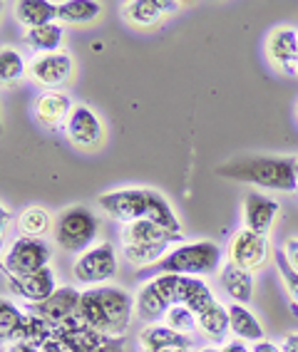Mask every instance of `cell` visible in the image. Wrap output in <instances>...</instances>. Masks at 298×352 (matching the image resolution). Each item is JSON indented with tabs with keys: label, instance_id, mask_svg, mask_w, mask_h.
I'll use <instances>...</instances> for the list:
<instances>
[{
	"label": "cell",
	"instance_id": "obj_41",
	"mask_svg": "<svg viewBox=\"0 0 298 352\" xmlns=\"http://www.w3.org/2000/svg\"><path fill=\"white\" fill-rule=\"evenodd\" d=\"M194 352H222V345H202V347H194Z\"/></svg>",
	"mask_w": 298,
	"mask_h": 352
},
{
	"label": "cell",
	"instance_id": "obj_36",
	"mask_svg": "<svg viewBox=\"0 0 298 352\" xmlns=\"http://www.w3.org/2000/svg\"><path fill=\"white\" fill-rule=\"evenodd\" d=\"M3 347H6V352H40V347L30 340H15V342H8Z\"/></svg>",
	"mask_w": 298,
	"mask_h": 352
},
{
	"label": "cell",
	"instance_id": "obj_25",
	"mask_svg": "<svg viewBox=\"0 0 298 352\" xmlns=\"http://www.w3.org/2000/svg\"><path fill=\"white\" fill-rule=\"evenodd\" d=\"M228 333H231V325H228L226 305L216 302L206 313L199 315V335H202L209 345H224Z\"/></svg>",
	"mask_w": 298,
	"mask_h": 352
},
{
	"label": "cell",
	"instance_id": "obj_27",
	"mask_svg": "<svg viewBox=\"0 0 298 352\" xmlns=\"http://www.w3.org/2000/svg\"><path fill=\"white\" fill-rule=\"evenodd\" d=\"M147 219L154 221L157 226H162L164 231L174 233V236H184L182 231V221H179L177 211L167 201L164 196L159 194V191L149 189V206H147Z\"/></svg>",
	"mask_w": 298,
	"mask_h": 352
},
{
	"label": "cell",
	"instance_id": "obj_21",
	"mask_svg": "<svg viewBox=\"0 0 298 352\" xmlns=\"http://www.w3.org/2000/svg\"><path fill=\"white\" fill-rule=\"evenodd\" d=\"M219 283H222L224 293H226L231 302L248 305V302L254 300V288H256L254 273L242 271L239 265L226 261V263L219 268Z\"/></svg>",
	"mask_w": 298,
	"mask_h": 352
},
{
	"label": "cell",
	"instance_id": "obj_44",
	"mask_svg": "<svg viewBox=\"0 0 298 352\" xmlns=\"http://www.w3.org/2000/svg\"><path fill=\"white\" fill-rule=\"evenodd\" d=\"M296 117H298V104H296Z\"/></svg>",
	"mask_w": 298,
	"mask_h": 352
},
{
	"label": "cell",
	"instance_id": "obj_19",
	"mask_svg": "<svg viewBox=\"0 0 298 352\" xmlns=\"http://www.w3.org/2000/svg\"><path fill=\"white\" fill-rule=\"evenodd\" d=\"M120 239L122 245H164V248H171V245L184 243V236H174V233L164 231L149 219L125 223L120 231Z\"/></svg>",
	"mask_w": 298,
	"mask_h": 352
},
{
	"label": "cell",
	"instance_id": "obj_42",
	"mask_svg": "<svg viewBox=\"0 0 298 352\" xmlns=\"http://www.w3.org/2000/svg\"><path fill=\"white\" fill-rule=\"evenodd\" d=\"M3 228H8V206L3 204Z\"/></svg>",
	"mask_w": 298,
	"mask_h": 352
},
{
	"label": "cell",
	"instance_id": "obj_23",
	"mask_svg": "<svg viewBox=\"0 0 298 352\" xmlns=\"http://www.w3.org/2000/svg\"><path fill=\"white\" fill-rule=\"evenodd\" d=\"M13 13L15 20L25 30H35V28L57 23V3H47V0H20V3H15Z\"/></svg>",
	"mask_w": 298,
	"mask_h": 352
},
{
	"label": "cell",
	"instance_id": "obj_1",
	"mask_svg": "<svg viewBox=\"0 0 298 352\" xmlns=\"http://www.w3.org/2000/svg\"><path fill=\"white\" fill-rule=\"evenodd\" d=\"M216 174L231 182L254 184L268 191H296V157H242L216 166Z\"/></svg>",
	"mask_w": 298,
	"mask_h": 352
},
{
	"label": "cell",
	"instance_id": "obj_2",
	"mask_svg": "<svg viewBox=\"0 0 298 352\" xmlns=\"http://www.w3.org/2000/svg\"><path fill=\"white\" fill-rule=\"evenodd\" d=\"M224 253L226 251H222V245L214 241H184L179 245H171L164 261L157 265V271L171 273V276L204 278L222 268Z\"/></svg>",
	"mask_w": 298,
	"mask_h": 352
},
{
	"label": "cell",
	"instance_id": "obj_14",
	"mask_svg": "<svg viewBox=\"0 0 298 352\" xmlns=\"http://www.w3.org/2000/svg\"><path fill=\"white\" fill-rule=\"evenodd\" d=\"M75 102L65 89H43L32 100V120L43 129H60L70 117Z\"/></svg>",
	"mask_w": 298,
	"mask_h": 352
},
{
	"label": "cell",
	"instance_id": "obj_9",
	"mask_svg": "<svg viewBox=\"0 0 298 352\" xmlns=\"http://www.w3.org/2000/svg\"><path fill=\"white\" fill-rule=\"evenodd\" d=\"M55 335L72 352H125V338H109L97 330H89L77 313L67 322L55 327Z\"/></svg>",
	"mask_w": 298,
	"mask_h": 352
},
{
	"label": "cell",
	"instance_id": "obj_13",
	"mask_svg": "<svg viewBox=\"0 0 298 352\" xmlns=\"http://www.w3.org/2000/svg\"><path fill=\"white\" fill-rule=\"evenodd\" d=\"M6 285H8V290H10V296L23 300L28 308L45 302L57 288H60V285H57L55 271H52L50 265L38 273H30V276H20V278L6 276Z\"/></svg>",
	"mask_w": 298,
	"mask_h": 352
},
{
	"label": "cell",
	"instance_id": "obj_12",
	"mask_svg": "<svg viewBox=\"0 0 298 352\" xmlns=\"http://www.w3.org/2000/svg\"><path fill=\"white\" fill-rule=\"evenodd\" d=\"M266 60L284 77H298V30L279 25L266 38Z\"/></svg>",
	"mask_w": 298,
	"mask_h": 352
},
{
	"label": "cell",
	"instance_id": "obj_45",
	"mask_svg": "<svg viewBox=\"0 0 298 352\" xmlns=\"http://www.w3.org/2000/svg\"><path fill=\"white\" fill-rule=\"evenodd\" d=\"M137 352H147V350H137Z\"/></svg>",
	"mask_w": 298,
	"mask_h": 352
},
{
	"label": "cell",
	"instance_id": "obj_16",
	"mask_svg": "<svg viewBox=\"0 0 298 352\" xmlns=\"http://www.w3.org/2000/svg\"><path fill=\"white\" fill-rule=\"evenodd\" d=\"M244 228L259 233V236H271L276 221L281 214V204L276 199L266 194H259V191H248L244 196Z\"/></svg>",
	"mask_w": 298,
	"mask_h": 352
},
{
	"label": "cell",
	"instance_id": "obj_6",
	"mask_svg": "<svg viewBox=\"0 0 298 352\" xmlns=\"http://www.w3.org/2000/svg\"><path fill=\"white\" fill-rule=\"evenodd\" d=\"M95 296L100 300L102 318H105V335L127 338V330L137 315L134 296H129L120 285H100V288H95Z\"/></svg>",
	"mask_w": 298,
	"mask_h": 352
},
{
	"label": "cell",
	"instance_id": "obj_43",
	"mask_svg": "<svg viewBox=\"0 0 298 352\" xmlns=\"http://www.w3.org/2000/svg\"><path fill=\"white\" fill-rule=\"evenodd\" d=\"M296 194H298V157H296Z\"/></svg>",
	"mask_w": 298,
	"mask_h": 352
},
{
	"label": "cell",
	"instance_id": "obj_20",
	"mask_svg": "<svg viewBox=\"0 0 298 352\" xmlns=\"http://www.w3.org/2000/svg\"><path fill=\"white\" fill-rule=\"evenodd\" d=\"M134 308H137V318L145 325H154V322H164L167 313L171 308V300L167 298V293L159 288V283L154 278H149L147 283L140 285L137 296H134Z\"/></svg>",
	"mask_w": 298,
	"mask_h": 352
},
{
	"label": "cell",
	"instance_id": "obj_37",
	"mask_svg": "<svg viewBox=\"0 0 298 352\" xmlns=\"http://www.w3.org/2000/svg\"><path fill=\"white\" fill-rule=\"evenodd\" d=\"M40 352H72V350L67 345H65V342L60 338H57V335H52V338L47 340V342H45L43 347H40Z\"/></svg>",
	"mask_w": 298,
	"mask_h": 352
},
{
	"label": "cell",
	"instance_id": "obj_35",
	"mask_svg": "<svg viewBox=\"0 0 298 352\" xmlns=\"http://www.w3.org/2000/svg\"><path fill=\"white\" fill-rule=\"evenodd\" d=\"M281 251L286 253V261H288V265H291L293 271L298 273V239L284 241V245H281Z\"/></svg>",
	"mask_w": 298,
	"mask_h": 352
},
{
	"label": "cell",
	"instance_id": "obj_30",
	"mask_svg": "<svg viewBox=\"0 0 298 352\" xmlns=\"http://www.w3.org/2000/svg\"><path fill=\"white\" fill-rule=\"evenodd\" d=\"M102 15V6L95 0H65L57 3V20L70 25H85Z\"/></svg>",
	"mask_w": 298,
	"mask_h": 352
},
{
	"label": "cell",
	"instance_id": "obj_15",
	"mask_svg": "<svg viewBox=\"0 0 298 352\" xmlns=\"http://www.w3.org/2000/svg\"><path fill=\"white\" fill-rule=\"evenodd\" d=\"M122 20L134 30H152L167 15H174L179 10L177 0H129L122 3Z\"/></svg>",
	"mask_w": 298,
	"mask_h": 352
},
{
	"label": "cell",
	"instance_id": "obj_5",
	"mask_svg": "<svg viewBox=\"0 0 298 352\" xmlns=\"http://www.w3.org/2000/svg\"><path fill=\"white\" fill-rule=\"evenodd\" d=\"M273 245L268 236H259V233L248 231V228H239L231 236L226 245V261L239 265L242 271L259 273L264 271L273 261Z\"/></svg>",
	"mask_w": 298,
	"mask_h": 352
},
{
	"label": "cell",
	"instance_id": "obj_7",
	"mask_svg": "<svg viewBox=\"0 0 298 352\" xmlns=\"http://www.w3.org/2000/svg\"><path fill=\"white\" fill-rule=\"evenodd\" d=\"M52 251L43 239H25L18 236L13 243L8 245L6 256H3V276H30L50 265Z\"/></svg>",
	"mask_w": 298,
	"mask_h": 352
},
{
	"label": "cell",
	"instance_id": "obj_8",
	"mask_svg": "<svg viewBox=\"0 0 298 352\" xmlns=\"http://www.w3.org/2000/svg\"><path fill=\"white\" fill-rule=\"evenodd\" d=\"M63 134L75 149H83V151H97L107 142L105 122L87 104H75L72 107L70 117H67V122L63 126Z\"/></svg>",
	"mask_w": 298,
	"mask_h": 352
},
{
	"label": "cell",
	"instance_id": "obj_34",
	"mask_svg": "<svg viewBox=\"0 0 298 352\" xmlns=\"http://www.w3.org/2000/svg\"><path fill=\"white\" fill-rule=\"evenodd\" d=\"M164 325H169L171 330H177V333H182V335H194L199 330V318H197V313L194 310H189L187 305H171L169 308V313H167V318H164Z\"/></svg>",
	"mask_w": 298,
	"mask_h": 352
},
{
	"label": "cell",
	"instance_id": "obj_22",
	"mask_svg": "<svg viewBox=\"0 0 298 352\" xmlns=\"http://www.w3.org/2000/svg\"><path fill=\"white\" fill-rule=\"evenodd\" d=\"M228 325H231V335L242 342H259L264 340L266 330L261 325V320L256 318V313L248 305H242V302H228Z\"/></svg>",
	"mask_w": 298,
	"mask_h": 352
},
{
	"label": "cell",
	"instance_id": "obj_26",
	"mask_svg": "<svg viewBox=\"0 0 298 352\" xmlns=\"http://www.w3.org/2000/svg\"><path fill=\"white\" fill-rule=\"evenodd\" d=\"M15 226H18L20 236H25V239H43L55 228V219L45 206L32 204V206H25L20 211L18 219H15Z\"/></svg>",
	"mask_w": 298,
	"mask_h": 352
},
{
	"label": "cell",
	"instance_id": "obj_38",
	"mask_svg": "<svg viewBox=\"0 0 298 352\" xmlns=\"http://www.w3.org/2000/svg\"><path fill=\"white\" fill-rule=\"evenodd\" d=\"M251 352H284V350H281V342H273V340L264 338L251 345Z\"/></svg>",
	"mask_w": 298,
	"mask_h": 352
},
{
	"label": "cell",
	"instance_id": "obj_40",
	"mask_svg": "<svg viewBox=\"0 0 298 352\" xmlns=\"http://www.w3.org/2000/svg\"><path fill=\"white\" fill-rule=\"evenodd\" d=\"M281 350L284 352H298V333L286 335V338L281 340Z\"/></svg>",
	"mask_w": 298,
	"mask_h": 352
},
{
	"label": "cell",
	"instance_id": "obj_3",
	"mask_svg": "<svg viewBox=\"0 0 298 352\" xmlns=\"http://www.w3.org/2000/svg\"><path fill=\"white\" fill-rule=\"evenodd\" d=\"M97 236H100V221L85 206H67L55 219L52 239L57 248L75 258L97 245Z\"/></svg>",
	"mask_w": 298,
	"mask_h": 352
},
{
	"label": "cell",
	"instance_id": "obj_32",
	"mask_svg": "<svg viewBox=\"0 0 298 352\" xmlns=\"http://www.w3.org/2000/svg\"><path fill=\"white\" fill-rule=\"evenodd\" d=\"M25 75H28V65L23 60V55L15 47H8L6 45L0 50V80L6 82V85H10V82H20Z\"/></svg>",
	"mask_w": 298,
	"mask_h": 352
},
{
	"label": "cell",
	"instance_id": "obj_4",
	"mask_svg": "<svg viewBox=\"0 0 298 352\" xmlns=\"http://www.w3.org/2000/svg\"><path fill=\"white\" fill-rule=\"evenodd\" d=\"M120 268V258H117V248L109 241H100L92 245L89 251L80 253L72 263V278L77 285L85 288H100V285H109Z\"/></svg>",
	"mask_w": 298,
	"mask_h": 352
},
{
	"label": "cell",
	"instance_id": "obj_39",
	"mask_svg": "<svg viewBox=\"0 0 298 352\" xmlns=\"http://www.w3.org/2000/svg\"><path fill=\"white\" fill-rule=\"evenodd\" d=\"M222 352H251V347L242 340H226L222 345Z\"/></svg>",
	"mask_w": 298,
	"mask_h": 352
},
{
	"label": "cell",
	"instance_id": "obj_24",
	"mask_svg": "<svg viewBox=\"0 0 298 352\" xmlns=\"http://www.w3.org/2000/svg\"><path fill=\"white\" fill-rule=\"evenodd\" d=\"M179 302L187 305L189 310L197 313V318L202 313L216 305V296L214 290L209 288V283L204 280V278H189V276H182V288H179Z\"/></svg>",
	"mask_w": 298,
	"mask_h": 352
},
{
	"label": "cell",
	"instance_id": "obj_11",
	"mask_svg": "<svg viewBox=\"0 0 298 352\" xmlns=\"http://www.w3.org/2000/svg\"><path fill=\"white\" fill-rule=\"evenodd\" d=\"M97 206L109 216V219L125 223L147 219V206H149V189L129 186V189H114L97 196Z\"/></svg>",
	"mask_w": 298,
	"mask_h": 352
},
{
	"label": "cell",
	"instance_id": "obj_10",
	"mask_svg": "<svg viewBox=\"0 0 298 352\" xmlns=\"http://www.w3.org/2000/svg\"><path fill=\"white\" fill-rule=\"evenodd\" d=\"M75 57L67 50L50 52V55H35L28 65L30 82L43 89H63L75 77Z\"/></svg>",
	"mask_w": 298,
	"mask_h": 352
},
{
	"label": "cell",
	"instance_id": "obj_31",
	"mask_svg": "<svg viewBox=\"0 0 298 352\" xmlns=\"http://www.w3.org/2000/svg\"><path fill=\"white\" fill-rule=\"evenodd\" d=\"M169 248L164 245H122V256L132 268H149L164 261Z\"/></svg>",
	"mask_w": 298,
	"mask_h": 352
},
{
	"label": "cell",
	"instance_id": "obj_18",
	"mask_svg": "<svg viewBox=\"0 0 298 352\" xmlns=\"http://www.w3.org/2000/svg\"><path fill=\"white\" fill-rule=\"evenodd\" d=\"M137 345L147 352H194L189 335H182L171 330L164 322L145 325L137 335Z\"/></svg>",
	"mask_w": 298,
	"mask_h": 352
},
{
	"label": "cell",
	"instance_id": "obj_29",
	"mask_svg": "<svg viewBox=\"0 0 298 352\" xmlns=\"http://www.w3.org/2000/svg\"><path fill=\"white\" fill-rule=\"evenodd\" d=\"M28 308H20L13 298H3L0 300V340L3 345L15 342L20 338V330L25 325Z\"/></svg>",
	"mask_w": 298,
	"mask_h": 352
},
{
	"label": "cell",
	"instance_id": "obj_33",
	"mask_svg": "<svg viewBox=\"0 0 298 352\" xmlns=\"http://www.w3.org/2000/svg\"><path fill=\"white\" fill-rule=\"evenodd\" d=\"M273 265H276V271H279L281 280H284V288H286V296L291 300V308H293V315L298 318V273L293 271L288 261H286V253L276 251L273 253Z\"/></svg>",
	"mask_w": 298,
	"mask_h": 352
},
{
	"label": "cell",
	"instance_id": "obj_17",
	"mask_svg": "<svg viewBox=\"0 0 298 352\" xmlns=\"http://www.w3.org/2000/svg\"><path fill=\"white\" fill-rule=\"evenodd\" d=\"M80 298H83V290L77 285H60L47 300L40 302V305H30L28 310L35 313L38 318H43V320H47L52 327H60L77 313Z\"/></svg>",
	"mask_w": 298,
	"mask_h": 352
},
{
	"label": "cell",
	"instance_id": "obj_28",
	"mask_svg": "<svg viewBox=\"0 0 298 352\" xmlns=\"http://www.w3.org/2000/svg\"><path fill=\"white\" fill-rule=\"evenodd\" d=\"M63 40H65V28L60 23H52V25L35 28V30H25V43L32 52L38 55H50V52L63 50Z\"/></svg>",
	"mask_w": 298,
	"mask_h": 352
}]
</instances>
